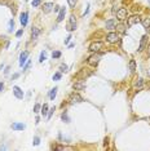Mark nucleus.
<instances>
[{
	"instance_id": "f257e3e1",
	"label": "nucleus",
	"mask_w": 150,
	"mask_h": 151,
	"mask_svg": "<svg viewBox=\"0 0 150 151\" xmlns=\"http://www.w3.org/2000/svg\"><path fill=\"white\" fill-rule=\"evenodd\" d=\"M100 60H101V54H98V53H93L92 56L88 57L87 62H88V65H91V66H97L98 62H100Z\"/></svg>"
},
{
	"instance_id": "f03ea898",
	"label": "nucleus",
	"mask_w": 150,
	"mask_h": 151,
	"mask_svg": "<svg viewBox=\"0 0 150 151\" xmlns=\"http://www.w3.org/2000/svg\"><path fill=\"white\" fill-rule=\"evenodd\" d=\"M75 29H76V18H75L74 14H71L70 18H69V22H67V25H66V30H67L69 32H71V31H74Z\"/></svg>"
},
{
	"instance_id": "7ed1b4c3",
	"label": "nucleus",
	"mask_w": 150,
	"mask_h": 151,
	"mask_svg": "<svg viewBox=\"0 0 150 151\" xmlns=\"http://www.w3.org/2000/svg\"><path fill=\"white\" fill-rule=\"evenodd\" d=\"M83 102V98L80 97V94L78 93H71L70 97H69V103L70 105H76V103H80Z\"/></svg>"
},
{
	"instance_id": "20e7f679",
	"label": "nucleus",
	"mask_w": 150,
	"mask_h": 151,
	"mask_svg": "<svg viewBox=\"0 0 150 151\" xmlns=\"http://www.w3.org/2000/svg\"><path fill=\"white\" fill-rule=\"evenodd\" d=\"M93 74L91 70H88V69H83V70H80V73L79 74H76V79H79V80H84L85 77H88V76H91Z\"/></svg>"
},
{
	"instance_id": "39448f33",
	"label": "nucleus",
	"mask_w": 150,
	"mask_h": 151,
	"mask_svg": "<svg viewBox=\"0 0 150 151\" xmlns=\"http://www.w3.org/2000/svg\"><path fill=\"white\" fill-rule=\"evenodd\" d=\"M116 18L119 19V21H124L126 18H127V9L126 8H119L118 10H116Z\"/></svg>"
},
{
	"instance_id": "423d86ee",
	"label": "nucleus",
	"mask_w": 150,
	"mask_h": 151,
	"mask_svg": "<svg viewBox=\"0 0 150 151\" xmlns=\"http://www.w3.org/2000/svg\"><path fill=\"white\" fill-rule=\"evenodd\" d=\"M141 22V18H140V16H137V14H133V16H131L129 18H128V26H135V25H137V23H140Z\"/></svg>"
},
{
	"instance_id": "0eeeda50",
	"label": "nucleus",
	"mask_w": 150,
	"mask_h": 151,
	"mask_svg": "<svg viewBox=\"0 0 150 151\" xmlns=\"http://www.w3.org/2000/svg\"><path fill=\"white\" fill-rule=\"evenodd\" d=\"M101 48H102V43H101V41H95V43H92V44L89 45V50L93 52V53H97Z\"/></svg>"
},
{
	"instance_id": "6e6552de",
	"label": "nucleus",
	"mask_w": 150,
	"mask_h": 151,
	"mask_svg": "<svg viewBox=\"0 0 150 151\" xmlns=\"http://www.w3.org/2000/svg\"><path fill=\"white\" fill-rule=\"evenodd\" d=\"M13 94H14L16 98H18V100H22L23 96H25V94H23V90H22L20 87H17V85L13 87Z\"/></svg>"
},
{
	"instance_id": "1a4fd4ad",
	"label": "nucleus",
	"mask_w": 150,
	"mask_h": 151,
	"mask_svg": "<svg viewBox=\"0 0 150 151\" xmlns=\"http://www.w3.org/2000/svg\"><path fill=\"white\" fill-rule=\"evenodd\" d=\"M106 40L109 41V43H116L118 40H119V35L116 34V32H110V34H108V36H106Z\"/></svg>"
},
{
	"instance_id": "9d476101",
	"label": "nucleus",
	"mask_w": 150,
	"mask_h": 151,
	"mask_svg": "<svg viewBox=\"0 0 150 151\" xmlns=\"http://www.w3.org/2000/svg\"><path fill=\"white\" fill-rule=\"evenodd\" d=\"M85 87H87V84H85L83 80H78L76 83H74V85H73V88H74L75 90H82V89H85Z\"/></svg>"
},
{
	"instance_id": "9b49d317",
	"label": "nucleus",
	"mask_w": 150,
	"mask_h": 151,
	"mask_svg": "<svg viewBox=\"0 0 150 151\" xmlns=\"http://www.w3.org/2000/svg\"><path fill=\"white\" fill-rule=\"evenodd\" d=\"M27 57H29V52H27V50H25V52L21 53V56H20V66L23 67L25 62L27 61Z\"/></svg>"
},
{
	"instance_id": "f8f14e48",
	"label": "nucleus",
	"mask_w": 150,
	"mask_h": 151,
	"mask_svg": "<svg viewBox=\"0 0 150 151\" xmlns=\"http://www.w3.org/2000/svg\"><path fill=\"white\" fill-rule=\"evenodd\" d=\"M53 3H45L43 6H41V10L44 12V13H49V12H52L53 10Z\"/></svg>"
},
{
	"instance_id": "ddd939ff",
	"label": "nucleus",
	"mask_w": 150,
	"mask_h": 151,
	"mask_svg": "<svg viewBox=\"0 0 150 151\" xmlns=\"http://www.w3.org/2000/svg\"><path fill=\"white\" fill-rule=\"evenodd\" d=\"M146 41H148V35H144L142 38H141V41H140V45H139V52H142L144 49H145V47H146Z\"/></svg>"
},
{
	"instance_id": "4468645a",
	"label": "nucleus",
	"mask_w": 150,
	"mask_h": 151,
	"mask_svg": "<svg viewBox=\"0 0 150 151\" xmlns=\"http://www.w3.org/2000/svg\"><path fill=\"white\" fill-rule=\"evenodd\" d=\"M29 17V14H27V12H23V13H21V25L23 26V27H26V25H27V18Z\"/></svg>"
},
{
	"instance_id": "2eb2a0df",
	"label": "nucleus",
	"mask_w": 150,
	"mask_h": 151,
	"mask_svg": "<svg viewBox=\"0 0 150 151\" xmlns=\"http://www.w3.org/2000/svg\"><path fill=\"white\" fill-rule=\"evenodd\" d=\"M25 128H26V125L22 124V123H13L12 124V129L13 130H23Z\"/></svg>"
},
{
	"instance_id": "dca6fc26",
	"label": "nucleus",
	"mask_w": 150,
	"mask_h": 151,
	"mask_svg": "<svg viewBox=\"0 0 150 151\" xmlns=\"http://www.w3.org/2000/svg\"><path fill=\"white\" fill-rule=\"evenodd\" d=\"M133 87H135L136 89H141V88L144 87V80H142L141 77H137V79L135 80V83H133Z\"/></svg>"
},
{
	"instance_id": "f3484780",
	"label": "nucleus",
	"mask_w": 150,
	"mask_h": 151,
	"mask_svg": "<svg viewBox=\"0 0 150 151\" xmlns=\"http://www.w3.org/2000/svg\"><path fill=\"white\" fill-rule=\"evenodd\" d=\"M116 27V21L115 19H109V21H106V29L108 30H113V29H115Z\"/></svg>"
},
{
	"instance_id": "a211bd4d",
	"label": "nucleus",
	"mask_w": 150,
	"mask_h": 151,
	"mask_svg": "<svg viewBox=\"0 0 150 151\" xmlns=\"http://www.w3.org/2000/svg\"><path fill=\"white\" fill-rule=\"evenodd\" d=\"M141 23H142V26H144V29L146 30V31H150V18H142L141 19Z\"/></svg>"
},
{
	"instance_id": "6ab92c4d",
	"label": "nucleus",
	"mask_w": 150,
	"mask_h": 151,
	"mask_svg": "<svg viewBox=\"0 0 150 151\" xmlns=\"http://www.w3.org/2000/svg\"><path fill=\"white\" fill-rule=\"evenodd\" d=\"M65 14H66V9H65V8H61V9H60V13H58V17H57V22L64 21Z\"/></svg>"
},
{
	"instance_id": "aec40b11",
	"label": "nucleus",
	"mask_w": 150,
	"mask_h": 151,
	"mask_svg": "<svg viewBox=\"0 0 150 151\" xmlns=\"http://www.w3.org/2000/svg\"><path fill=\"white\" fill-rule=\"evenodd\" d=\"M57 90H58V88L54 87V88L49 92V98H51L52 101H54V98H56V96H57Z\"/></svg>"
},
{
	"instance_id": "412c9836",
	"label": "nucleus",
	"mask_w": 150,
	"mask_h": 151,
	"mask_svg": "<svg viewBox=\"0 0 150 151\" xmlns=\"http://www.w3.org/2000/svg\"><path fill=\"white\" fill-rule=\"evenodd\" d=\"M39 34H40V30H39L38 27H33V30H31V38H33V39H38Z\"/></svg>"
},
{
	"instance_id": "4be33fe9",
	"label": "nucleus",
	"mask_w": 150,
	"mask_h": 151,
	"mask_svg": "<svg viewBox=\"0 0 150 151\" xmlns=\"http://www.w3.org/2000/svg\"><path fill=\"white\" fill-rule=\"evenodd\" d=\"M41 115H43V116H47V115H48V105H47V103H44V105L41 106Z\"/></svg>"
},
{
	"instance_id": "5701e85b",
	"label": "nucleus",
	"mask_w": 150,
	"mask_h": 151,
	"mask_svg": "<svg viewBox=\"0 0 150 151\" xmlns=\"http://www.w3.org/2000/svg\"><path fill=\"white\" fill-rule=\"evenodd\" d=\"M129 70L131 71H135L136 70V62L133 60H131V62H129Z\"/></svg>"
},
{
	"instance_id": "b1692460",
	"label": "nucleus",
	"mask_w": 150,
	"mask_h": 151,
	"mask_svg": "<svg viewBox=\"0 0 150 151\" xmlns=\"http://www.w3.org/2000/svg\"><path fill=\"white\" fill-rule=\"evenodd\" d=\"M61 117H62V120H64V121H66V123H69V121H70V119H69V116H67V113H66V111L61 115Z\"/></svg>"
},
{
	"instance_id": "393cba45",
	"label": "nucleus",
	"mask_w": 150,
	"mask_h": 151,
	"mask_svg": "<svg viewBox=\"0 0 150 151\" xmlns=\"http://www.w3.org/2000/svg\"><path fill=\"white\" fill-rule=\"evenodd\" d=\"M116 27H118V30H119L122 34H124V32H126V30H124V25L119 23V25H116ZM116 27H115V29H116Z\"/></svg>"
},
{
	"instance_id": "a878e982",
	"label": "nucleus",
	"mask_w": 150,
	"mask_h": 151,
	"mask_svg": "<svg viewBox=\"0 0 150 151\" xmlns=\"http://www.w3.org/2000/svg\"><path fill=\"white\" fill-rule=\"evenodd\" d=\"M52 57H53V58H60V57H61V52H60V50H54V52L52 53Z\"/></svg>"
},
{
	"instance_id": "bb28decb",
	"label": "nucleus",
	"mask_w": 150,
	"mask_h": 151,
	"mask_svg": "<svg viewBox=\"0 0 150 151\" xmlns=\"http://www.w3.org/2000/svg\"><path fill=\"white\" fill-rule=\"evenodd\" d=\"M47 60V56H45V52H41L40 53V58H39V62H44Z\"/></svg>"
},
{
	"instance_id": "cd10ccee",
	"label": "nucleus",
	"mask_w": 150,
	"mask_h": 151,
	"mask_svg": "<svg viewBox=\"0 0 150 151\" xmlns=\"http://www.w3.org/2000/svg\"><path fill=\"white\" fill-rule=\"evenodd\" d=\"M61 76H62V73H61V71H60V73H56V74L53 75V80H56V81H57V80H60V79H61Z\"/></svg>"
},
{
	"instance_id": "c85d7f7f",
	"label": "nucleus",
	"mask_w": 150,
	"mask_h": 151,
	"mask_svg": "<svg viewBox=\"0 0 150 151\" xmlns=\"http://www.w3.org/2000/svg\"><path fill=\"white\" fill-rule=\"evenodd\" d=\"M13 29H14V21L10 19V21H9V32H12Z\"/></svg>"
},
{
	"instance_id": "c756f323",
	"label": "nucleus",
	"mask_w": 150,
	"mask_h": 151,
	"mask_svg": "<svg viewBox=\"0 0 150 151\" xmlns=\"http://www.w3.org/2000/svg\"><path fill=\"white\" fill-rule=\"evenodd\" d=\"M67 69H69V67H67L66 65H61V66H60V71H61V73H67Z\"/></svg>"
},
{
	"instance_id": "7c9ffc66",
	"label": "nucleus",
	"mask_w": 150,
	"mask_h": 151,
	"mask_svg": "<svg viewBox=\"0 0 150 151\" xmlns=\"http://www.w3.org/2000/svg\"><path fill=\"white\" fill-rule=\"evenodd\" d=\"M33 143H34L35 146H38V145L40 143V138H39L38 136H35V137H34V140H33Z\"/></svg>"
},
{
	"instance_id": "2f4dec72",
	"label": "nucleus",
	"mask_w": 150,
	"mask_h": 151,
	"mask_svg": "<svg viewBox=\"0 0 150 151\" xmlns=\"http://www.w3.org/2000/svg\"><path fill=\"white\" fill-rule=\"evenodd\" d=\"M67 3H69V5H70V6H75V5H76V3H78V0H67Z\"/></svg>"
},
{
	"instance_id": "473e14b6",
	"label": "nucleus",
	"mask_w": 150,
	"mask_h": 151,
	"mask_svg": "<svg viewBox=\"0 0 150 151\" xmlns=\"http://www.w3.org/2000/svg\"><path fill=\"white\" fill-rule=\"evenodd\" d=\"M40 109H41V106H40L39 103H36V105L34 106V113H39V111H40Z\"/></svg>"
},
{
	"instance_id": "72a5a7b5",
	"label": "nucleus",
	"mask_w": 150,
	"mask_h": 151,
	"mask_svg": "<svg viewBox=\"0 0 150 151\" xmlns=\"http://www.w3.org/2000/svg\"><path fill=\"white\" fill-rule=\"evenodd\" d=\"M40 1H41V0H33V1H31V5H33V6H38V5L40 4Z\"/></svg>"
},
{
	"instance_id": "f704fd0d",
	"label": "nucleus",
	"mask_w": 150,
	"mask_h": 151,
	"mask_svg": "<svg viewBox=\"0 0 150 151\" xmlns=\"http://www.w3.org/2000/svg\"><path fill=\"white\" fill-rule=\"evenodd\" d=\"M22 34H23V30H18V31L16 32V36H17V38H20Z\"/></svg>"
},
{
	"instance_id": "c9c22d12",
	"label": "nucleus",
	"mask_w": 150,
	"mask_h": 151,
	"mask_svg": "<svg viewBox=\"0 0 150 151\" xmlns=\"http://www.w3.org/2000/svg\"><path fill=\"white\" fill-rule=\"evenodd\" d=\"M54 111V107H52L51 110H49V113H48V119H51V116H52V114Z\"/></svg>"
},
{
	"instance_id": "e433bc0d",
	"label": "nucleus",
	"mask_w": 150,
	"mask_h": 151,
	"mask_svg": "<svg viewBox=\"0 0 150 151\" xmlns=\"http://www.w3.org/2000/svg\"><path fill=\"white\" fill-rule=\"evenodd\" d=\"M30 65H31V62H30V61H29V62H27V63H26V66H23V71H26V70H27V69H29V67H30Z\"/></svg>"
},
{
	"instance_id": "4c0bfd02",
	"label": "nucleus",
	"mask_w": 150,
	"mask_h": 151,
	"mask_svg": "<svg viewBox=\"0 0 150 151\" xmlns=\"http://www.w3.org/2000/svg\"><path fill=\"white\" fill-rule=\"evenodd\" d=\"M70 39H71V35H69L67 38L65 39V44H69V41H70Z\"/></svg>"
},
{
	"instance_id": "58836bf2",
	"label": "nucleus",
	"mask_w": 150,
	"mask_h": 151,
	"mask_svg": "<svg viewBox=\"0 0 150 151\" xmlns=\"http://www.w3.org/2000/svg\"><path fill=\"white\" fill-rule=\"evenodd\" d=\"M53 10H54V13H57V12L60 10V6H57V5H54V6H53Z\"/></svg>"
},
{
	"instance_id": "ea45409f",
	"label": "nucleus",
	"mask_w": 150,
	"mask_h": 151,
	"mask_svg": "<svg viewBox=\"0 0 150 151\" xmlns=\"http://www.w3.org/2000/svg\"><path fill=\"white\" fill-rule=\"evenodd\" d=\"M54 149H56V150H65L66 147H65V146H57V147H54Z\"/></svg>"
},
{
	"instance_id": "a19ab883",
	"label": "nucleus",
	"mask_w": 150,
	"mask_h": 151,
	"mask_svg": "<svg viewBox=\"0 0 150 151\" xmlns=\"http://www.w3.org/2000/svg\"><path fill=\"white\" fill-rule=\"evenodd\" d=\"M3 89H4V84H3V83H0V92H1Z\"/></svg>"
},
{
	"instance_id": "79ce46f5",
	"label": "nucleus",
	"mask_w": 150,
	"mask_h": 151,
	"mask_svg": "<svg viewBox=\"0 0 150 151\" xmlns=\"http://www.w3.org/2000/svg\"><path fill=\"white\" fill-rule=\"evenodd\" d=\"M148 57H150V44L148 45Z\"/></svg>"
},
{
	"instance_id": "37998d69",
	"label": "nucleus",
	"mask_w": 150,
	"mask_h": 151,
	"mask_svg": "<svg viewBox=\"0 0 150 151\" xmlns=\"http://www.w3.org/2000/svg\"><path fill=\"white\" fill-rule=\"evenodd\" d=\"M18 76H20V74H14V75H13V77H12V79H17Z\"/></svg>"
},
{
	"instance_id": "c03bdc74",
	"label": "nucleus",
	"mask_w": 150,
	"mask_h": 151,
	"mask_svg": "<svg viewBox=\"0 0 150 151\" xmlns=\"http://www.w3.org/2000/svg\"><path fill=\"white\" fill-rule=\"evenodd\" d=\"M148 75H149V76H150V70H149V71H148Z\"/></svg>"
},
{
	"instance_id": "a18cd8bd",
	"label": "nucleus",
	"mask_w": 150,
	"mask_h": 151,
	"mask_svg": "<svg viewBox=\"0 0 150 151\" xmlns=\"http://www.w3.org/2000/svg\"><path fill=\"white\" fill-rule=\"evenodd\" d=\"M149 88H150V84H149Z\"/></svg>"
}]
</instances>
